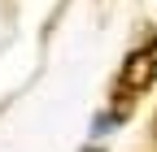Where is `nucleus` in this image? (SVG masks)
<instances>
[{
    "label": "nucleus",
    "mask_w": 157,
    "mask_h": 152,
    "mask_svg": "<svg viewBox=\"0 0 157 152\" xmlns=\"http://www.w3.org/2000/svg\"><path fill=\"white\" fill-rule=\"evenodd\" d=\"M153 78H157V39H148L135 52H127L122 70H118V83H113V118L131 113V100L140 91H148Z\"/></svg>",
    "instance_id": "nucleus-1"
},
{
    "label": "nucleus",
    "mask_w": 157,
    "mask_h": 152,
    "mask_svg": "<svg viewBox=\"0 0 157 152\" xmlns=\"http://www.w3.org/2000/svg\"><path fill=\"white\" fill-rule=\"evenodd\" d=\"M153 139H157V118H153Z\"/></svg>",
    "instance_id": "nucleus-2"
}]
</instances>
